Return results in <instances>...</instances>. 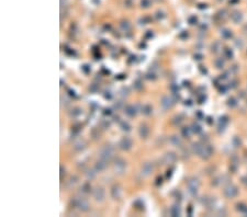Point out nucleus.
Wrapping results in <instances>:
<instances>
[{"label":"nucleus","instance_id":"obj_1","mask_svg":"<svg viewBox=\"0 0 247 217\" xmlns=\"http://www.w3.org/2000/svg\"><path fill=\"white\" fill-rule=\"evenodd\" d=\"M71 204L73 206H75L76 208H78L80 212H88L90 209V205H89V202L87 201V198H85L84 196H76L71 200Z\"/></svg>","mask_w":247,"mask_h":217},{"label":"nucleus","instance_id":"obj_2","mask_svg":"<svg viewBox=\"0 0 247 217\" xmlns=\"http://www.w3.org/2000/svg\"><path fill=\"white\" fill-rule=\"evenodd\" d=\"M113 153H114V149L111 145H104L103 147L100 149L99 151V157L100 159H103L105 161H110L112 157H113Z\"/></svg>","mask_w":247,"mask_h":217},{"label":"nucleus","instance_id":"obj_3","mask_svg":"<svg viewBox=\"0 0 247 217\" xmlns=\"http://www.w3.org/2000/svg\"><path fill=\"white\" fill-rule=\"evenodd\" d=\"M126 169V161L122 158H117L113 163V170L118 174H123Z\"/></svg>","mask_w":247,"mask_h":217},{"label":"nucleus","instance_id":"obj_4","mask_svg":"<svg viewBox=\"0 0 247 217\" xmlns=\"http://www.w3.org/2000/svg\"><path fill=\"white\" fill-rule=\"evenodd\" d=\"M223 194L227 198H234V197H236L238 195V189L234 184H228V185H226V187H224Z\"/></svg>","mask_w":247,"mask_h":217},{"label":"nucleus","instance_id":"obj_5","mask_svg":"<svg viewBox=\"0 0 247 217\" xmlns=\"http://www.w3.org/2000/svg\"><path fill=\"white\" fill-rule=\"evenodd\" d=\"M132 146H133V140L128 137V136H124L119 142V147L121 148L122 150H124V151L130 150L132 148Z\"/></svg>","mask_w":247,"mask_h":217},{"label":"nucleus","instance_id":"obj_6","mask_svg":"<svg viewBox=\"0 0 247 217\" xmlns=\"http://www.w3.org/2000/svg\"><path fill=\"white\" fill-rule=\"evenodd\" d=\"M173 103H175V101H173V97H168V95H164L162 100H160V106L163 108L164 111H167L169 108H173Z\"/></svg>","mask_w":247,"mask_h":217},{"label":"nucleus","instance_id":"obj_7","mask_svg":"<svg viewBox=\"0 0 247 217\" xmlns=\"http://www.w3.org/2000/svg\"><path fill=\"white\" fill-rule=\"evenodd\" d=\"M92 196H94V201L98 203H101L104 201V197H105V192L102 187H96L94 191H92Z\"/></svg>","mask_w":247,"mask_h":217},{"label":"nucleus","instance_id":"obj_8","mask_svg":"<svg viewBox=\"0 0 247 217\" xmlns=\"http://www.w3.org/2000/svg\"><path fill=\"white\" fill-rule=\"evenodd\" d=\"M199 185H200V182L197 178H191L189 181H188V190L189 192L191 193L192 195H194L197 193L198 189H199Z\"/></svg>","mask_w":247,"mask_h":217},{"label":"nucleus","instance_id":"obj_9","mask_svg":"<svg viewBox=\"0 0 247 217\" xmlns=\"http://www.w3.org/2000/svg\"><path fill=\"white\" fill-rule=\"evenodd\" d=\"M154 171V164L152 162H145L141 168V174L143 177H148Z\"/></svg>","mask_w":247,"mask_h":217},{"label":"nucleus","instance_id":"obj_10","mask_svg":"<svg viewBox=\"0 0 247 217\" xmlns=\"http://www.w3.org/2000/svg\"><path fill=\"white\" fill-rule=\"evenodd\" d=\"M177 159V156L175 153H166L162 158V161H163V164H171L176 161Z\"/></svg>","mask_w":247,"mask_h":217},{"label":"nucleus","instance_id":"obj_11","mask_svg":"<svg viewBox=\"0 0 247 217\" xmlns=\"http://www.w3.org/2000/svg\"><path fill=\"white\" fill-rule=\"evenodd\" d=\"M138 135L142 139H146L149 135V128L146 124H141L138 127Z\"/></svg>","mask_w":247,"mask_h":217},{"label":"nucleus","instance_id":"obj_12","mask_svg":"<svg viewBox=\"0 0 247 217\" xmlns=\"http://www.w3.org/2000/svg\"><path fill=\"white\" fill-rule=\"evenodd\" d=\"M107 167H108V161H105L103 159H100L94 163V169L97 170V172H102L107 169Z\"/></svg>","mask_w":247,"mask_h":217},{"label":"nucleus","instance_id":"obj_13","mask_svg":"<svg viewBox=\"0 0 247 217\" xmlns=\"http://www.w3.org/2000/svg\"><path fill=\"white\" fill-rule=\"evenodd\" d=\"M121 187L120 185H113V187H111V190H110V195L111 197L113 198V200H119L120 196H121Z\"/></svg>","mask_w":247,"mask_h":217},{"label":"nucleus","instance_id":"obj_14","mask_svg":"<svg viewBox=\"0 0 247 217\" xmlns=\"http://www.w3.org/2000/svg\"><path fill=\"white\" fill-rule=\"evenodd\" d=\"M213 153V148L211 146H203V149L201 153H200V157L202 159H207V158L211 157V155Z\"/></svg>","mask_w":247,"mask_h":217},{"label":"nucleus","instance_id":"obj_15","mask_svg":"<svg viewBox=\"0 0 247 217\" xmlns=\"http://www.w3.org/2000/svg\"><path fill=\"white\" fill-rule=\"evenodd\" d=\"M124 113L126 114L128 117H134L136 115V113H137L136 106H134V105H126L124 108Z\"/></svg>","mask_w":247,"mask_h":217},{"label":"nucleus","instance_id":"obj_16","mask_svg":"<svg viewBox=\"0 0 247 217\" xmlns=\"http://www.w3.org/2000/svg\"><path fill=\"white\" fill-rule=\"evenodd\" d=\"M169 213H170V215L173 217H178L181 215V208L180 206L178 205V204H175L173 206L170 207V209H169Z\"/></svg>","mask_w":247,"mask_h":217},{"label":"nucleus","instance_id":"obj_17","mask_svg":"<svg viewBox=\"0 0 247 217\" xmlns=\"http://www.w3.org/2000/svg\"><path fill=\"white\" fill-rule=\"evenodd\" d=\"M169 143L171 144L173 146H175V147H180L181 144H182V142H181V138L179 137V136L173 135V136L169 137Z\"/></svg>","mask_w":247,"mask_h":217},{"label":"nucleus","instance_id":"obj_18","mask_svg":"<svg viewBox=\"0 0 247 217\" xmlns=\"http://www.w3.org/2000/svg\"><path fill=\"white\" fill-rule=\"evenodd\" d=\"M141 111H142V113L145 116H149V115H152V113H153V108H152L151 104H145V105L142 106Z\"/></svg>","mask_w":247,"mask_h":217},{"label":"nucleus","instance_id":"obj_19","mask_svg":"<svg viewBox=\"0 0 247 217\" xmlns=\"http://www.w3.org/2000/svg\"><path fill=\"white\" fill-rule=\"evenodd\" d=\"M85 147H86V142L85 140H78L77 143H75L74 145V150L76 151H81L84 150Z\"/></svg>","mask_w":247,"mask_h":217},{"label":"nucleus","instance_id":"obj_20","mask_svg":"<svg viewBox=\"0 0 247 217\" xmlns=\"http://www.w3.org/2000/svg\"><path fill=\"white\" fill-rule=\"evenodd\" d=\"M80 192L83 193V194H89V193L91 192V184L89 182L84 183L81 185V187H80Z\"/></svg>","mask_w":247,"mask_h":217},{"label":"nucleus","instance_id":"obj_21","mask_svg":"<svg viewBox=\"0 0 247 217\" xmlns=\"http://www.w3.org/2000/svg\"><path fill=\"white\" fill-rule=\"evenodd\" d=\"M202 149H203V146L200 143L192 144V151L196 153V155H198V156H200V153H201V151H202Z\"/></svg>","mask_w":247,"mask_h":217},{"label":"nucleus","instance_id":"obj_22","mask_svg":"<svg viewBox=\"0 0 247 217\" xmlns=\"http://www.w3.org/2000/svg\"><path fill=\"white\" fill-rule=\"evenodd\" d=\"M96 174H97V170L96 169H89L85 172V176L88 180H94L96 178Z\"/></svg>","mask_w":247,"mask_h":217},{"label":"nucleus","instance_id":"obj_23","mask_svg":"<svg viewBox=\"0 0 247 217\" xmlns=\"http://www.w3.org/2000/svg\"><path fill=\"white\" fill-rule=\"evenodd\" d=\"M133 88L135 91H141L143 89V81L141 79H136L133 82Z\"/></svg>","mask_w":247,"mask_h":217},{"label":"nucleus","instance_id":"obj_24","mask_svg":"<svg viewBox=\"0 0 247 217\" xmlns=\"http://www.w3.org/2000/svg\"><path fill=\"white\" fill-rule=\"evenodd\" d=\"M120 128H121V131H123V132H125V133H128V132H131V125L128 123V122H125V121H123V122H121L120 123Z\"/></svg>","mask_w":247,"mask_h":217},{"label":"nucleus","instance_id":"obj_25","mask_svg":"<svg viewBox=\"0 0 247 217\" xmlns=\"http://www.w3.org/2000/svg\"><path fill=\"white\" fill-rule=\"evenodd\" d=\"M120 26H121L122 31H124V32H128V31L131 30V24L128 23V21H122V22L120 23Z\"/></svg>","mask_w":247,"mask_h":217},{"label":"nucleus","instance_id":"obj_26","mask_svg":"<svg viewBox=\"0 0 247 217\" xmlns=\"http://www.w3.org/2000/svg\"><path fill=\"white\" fill-rule=\"evenodd\" d=\"M191 128L189 127H182L181 128V135H182V137H186V138H189L190 137V135H191Z\"/></svg>","mask_w":247,"mask_h":217},{"label":"nucleus","instance_id":"obj_27","mask_svg":"<svg viewBox=\"0 0 247 217\" xmlns=\"http://www.w3.org/2000/svg\"><path fill=\"white\" fill-rule=\"evenodd\" d=\"M236 209L239 213L245 214V213H246V211H247V206L245 205V204H243V203H239V204H237V205H236Z\"/></svg>","mask_w":247,"mask_h":217},{"label":"nucleus","instance_id":"obj_28","mask_svg":"<svg viewBox=\"0 0 247 217\" xmlns=\"http://www.w3.org/2000/svg\"><path fill=\"white\" fill-rule=\"evenodd\" d=\"M78 181H79V178L77 176H71V177L69 178V181H68L69 187H74L76 183H78Z\"/></svg>","mask_w":247,"mask_h":217},{"label":"nucleus","instance_id":"obj_29","mask_svg":"<svg viewBox=\"0 0 247 217\" xmlns=\"http://www.w3.org/2000/svg\"><path fill=\"white\" fill-rule=\"evenodd\" d=\"M221 35H222L223 39H231L232 37V32L228 31V30H223V31H221Z\"/></svg>","mask_w":247,"mask_h":217},{"label":"nucleus","instance_id":"obj_30","mask_svg":"<svg viewBox=\"0 0 247 217\" xmlns=\"http://www.w3.org/2000/svg\"><path fill=\"white\" fill-rule=\"evenodd\" d=\"M191 129H192V132L193 133H196V134H200L201 132H202V128H201V126L200 125H198V124H192V126H191Z\"/></svg>","mask_w":247,"mask_h":217},{"label":"nucleus","instance_id":"obj_31","mask_svg":"<svg viewBox=\"0 0 247 217\" xmlns=\"http://www.w3.org/2000/svg\"><path fill=\"white\" fill-rule=\"evenodd\" d=\"M214 65H215V67H216L217 69H221V68H223V66H224V62L222 60V58H217V59H215Z\"/></svg>","mask_w":247,"mask_h":217},{"label":"nucleus","instance_id":"obj_32","mask_svg":"<svg viewBox=\"0 0 247 217\" xmlns=\"http://www.w3.org/2000/svg\"><path fill=\"white\" fill-rule=\"evenodd\" d=\"M89 91H90V92H92V93L98 92V91H99V86H98V84H90V87H89Z\"/></svg>","mask_w":247,"mask_h":217},{"label":"nucleus","instance_id":"obj_33","mask_svg":"<svg viewBox=\"0 0 247 217\" xmlns=\"http://www.w3.org/2000/svg\"><path fill=\"white\" fill-rule=\"evenodd\" d=\"M81 113H83V110H81V108H75L74 110H73V112H71V115H73V116H79Z\"/></svg>","mask_w":247,"mask_h":217},{"label":"nucleus","instance_id":"obj_34","mask_svg":"<svg viewBox=\"0 0 247 217\" xmlns=\"http://www.w3.org/2000/svg\"><path fill=\"white\" fill-rule=\"evenodd\" d=\"M120 92H121V95H122V97H128V93H130V91H128V87H123V88L121 89V91H120Z\"/></svg>","mask_w":247,"mask_h":217},{"label":"nucleus","instance_id":"obj_35","mask_svg":"<svg viewBox=\"0 0 247 217\" xmlns=\"http://www.w3.org/2000/svg\"><path fill=\"white\" fill-rule=\"evenodd\" d=\"M145 78L148 79V80H156V75L154 74V73H148V74H146V76H145Z\"/></svg>","mask_w":247,"mask_h":217},{"label":"nucleus","instance_id":"obj_36","mask_svg":"<svg viewBox=\"0 0 247 217\" xmlns=\"http://www.w3.org/2000/svg\"><path fill=\"white\" fill-rule=\"evenodd\" d=\"M91 136L94 137V139H98V138H100V133L97 132L96 128H94V129L91 131Z\"/></svg>","mask_w":247,"mask_h":217},{"label":"nucleus","instance_id":"obj_37","mask_svg":"<svg viewBox=\"0 0 247 217\" xmlns=\"http://www.w3.org/2000/svg\"><path fill=\"white\" fill-rule=\"evenodd\" d=\"M228 106H231V108H235V106H236L237 105V102H236V100H235V99L234 98H232V99H230V100H228Z\"/></svg>","mask_w":247,"mask_h":217},{"label":"nucleus","instance_id":"obj_38","mask_svg":"<svg viewBox=\"0 0 247 217\" xmlns=\"http://www.w3.org/2000/svg\"><path fill=\"white\" fill-rule=\"evenodd\" d=\"M81 69H83V71H84L85 74H89L90 73V70H91V68H90V66L89 65H84L83 67H81Z\"/></svg>","mask_w":247,"mask_h":217},{"label":"nucleus","instance_id":"obj_39","mask_svg":"<svg viewBox=\"0 0 247 217\" xmlns=\"http://www.w3.org/2000/svg\"><path fill=\"white\" fill-rule=\"evenodd\" d=\"M181 117L180 116H176V117H173V124H175V125H179V124L181 123Z\"/></svg>","mask_w":247,"mask_h":217},{"label":"nucleus","instance_id":"obj_40","mask_svg":"<svg viewBox=\"0 0 247 217\" xmlns=\"http://www.w3.org/2000/svg\"><path fill=\"white\" fill-rule=\"evenodd\" d=\"M224 53H225V56H226L227 58H232L233 57V53H232V50L230 48H226L225 50H224Z\"/></svg>","mask_w":247,"mask_h":217},{"label":"nucleus","instance_id":"obj_41","mask_svg":"<svg viewBox=\"0 0 247 217\" xmlns=\"http://www.w3.org/2000/svg\"><path fill=\"white\" fill-rule=\"evenodd\" d=\"M217 47H220V44L219 43H215L214 45H212V52H214V53H217L219 50H217Z\"/></svg>","mask_w":247,"mask_h":217},{"label":"nucleus","instance_id":"obj_42","mask_svg":"<svg viewBox=\"0 0 247 217\" xmlns=\"http://www.w3.org/2000/svg\"><path fill=\"white\" fill-rule=\"evenodd\" d=\"M142 7L148 8V7H149V1H148V0H143V1H142Z\"/></svg>","mask_w":247,"mask_h":217},{"label":"nucleus","instance_id":"obj_43","mask_svg":"<svg viewBox=\"0 0 247 217\" xmlns=\"http://www.w3.org/2000/svg\"><path fill=\"white\" fill-rule=\"evenodd\" d=\"M102 127H103L104 129L109 128L110 127V123H109L108 121H103V122H102Z\"/></svg>","mask_w":247,"mask_h":217},{"label":"nucleus","instance_id":"obj_44","mask_svg":"<svg viewBox=\"0 0 247 217\" xmlns=\"http://www.w3.org/2000/svg\"><path fill=\"white\" fill-rule=\"evenodd\" d=\"M170 90L173 91V92H178V87L176 84H171V86H170Z\"/></svg>","mask_w":247,"mask_h":217},{"label":"nucleus","instance_id":"obj_45","mask_svg":"<svg viewBox=\"0 0 247 217\" xmlns=\"http://www.w3.org/2000/svg\"><path fill=\"white\" fill-rule=\"evenodd\" d=\"M59 169H60V179H63V177L65 176V168L63 166H60Z\"/></svg>","mask_w":247,"mask_h":217},{"label":"nucleus","instance_id":"obj_46","mask_svg":"<svg viewBox=\"0 0 247 217\" xmlns=\"http://www.w3.org/2000/svg\"><path fill=\"white\" fill-rule=\"evenodd\" d=\"M111 110L110 108H104V111H103V114L104 115H111Z\"/></svg>","mask_w":247,"mask_h":217},{"label":"nucleus","instance_id":"obj_47","mask_svg":"<svg viewBox=\"0 0 247 217\" xmlns=\"http://www.w3.org/2000/svg\"><path fill=\"white\" fill-rule=\"evenodd\" d=\"M104 98L109 99V100H111L112 95H111V93H110V92H104Z\"/></svg>","mask_w":247,"mask_h":217},{"label":"nucleus","instance_id":"obj_48","mask_svg":"<svg viewBox=\"0 0 247 217\" xmlns=\"http://www.w3.org/2000/svg\"><path fill=\"white\" fill-rule=\"evenodd\" d=\"M233 142H234V143H235V145H236V146H235V147H237V146H238V145H239V144H241V140H238V138H234V140H233Z\"/></svg>","mask_w":247,"mask_h":217},{"label":"nucleus","instance_id":"obj_49","mask_svg":"<svg viewBox=\"0 0 247 217\" xmlns=\"http://www.w3.org/2000/svg\"><path fill=\"white\" fill-rule=\"evenodd\" d=\"M121 105H122V102H119V103H115V104H114V108H117V110H119V108H121Z\"/></svg>","mask_w":247,"mask_h":217},{"label":"nucleus","instance_id":"obj_50","mask_svg":"<svg viewBox=\"0 0 247 217\" xmlns=\"http://www.w3.org/2000/svg\"><path fill=\"white\" fill-rule=\"evenodd\" d=\"M69 95H71V97H76V93H75L74 90H69Z\"/></svg>","mask_w":247,"mask_h":217},{"label":"nucleus","instance_id":"obj_51","mask_svg":"<svg viewBox=\"0 0 247 217\" xmlns=\"http://www.w3.org/2000/svg\"><path fill=\"white\" fill-rule=\"evenodd\" d=\"M201 57H202V56H201V55H194V59H197V60H201Z\"/></svg>","mask_w":247,"mask_h":217},{"label":"nucleus","instance_id":"obj_52","mask_svg":"<svg viewBox=\"0 0 247 217\" xmlns=\"http://www.w3.org/2000/svg\"><path fill=\"white\" fill-rule=\"evenodd\" d=\"M149 36H153V33H147L146 34V37H149Z\"/></svg>","mask_w":247,"mask_h":217},{"label":"nucleus","instance_id":"obj_53","mask_svg":"<svg viewBox=\"0 0 247 217\" xmlns=\"http://www.w3.org/2000/svg\"><path fill=\"white\" fill-rule=\"evenodd\" d=\"M114 121H119V116H114Z\"/></svg>","mask_w":247,"mask_h":217}]
</instances>
